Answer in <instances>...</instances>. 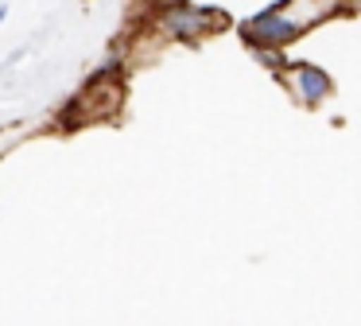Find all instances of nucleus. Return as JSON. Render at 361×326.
I'll use <instances>...</instances> for the list:
<instances>
[{"instance_id": "2", "label": "nucleus", "mask_w": 361, "mask_h": 326, "mask_svg": "<svg viewBox=\"0 0 361 326\" xmlns=\"http://www.w3.org/2000/svg\"><path fill=\"white\" fill-rule=\"evenodd\" d=\"M280 74H283V82H288L291 97H295L299 105H307V109L322 105V101L334 93L330 74L322 66H314V62H280Z\"/></svg>"}, {"instance_id": "3", "label": "nucleus", "mask_w": 361, "mask_h": 326, "mask_svg": "<svg viewBox=\"0 0 361 326\" xmlns=\"http://www.w3.org/2000/svg\"><path fill=\"white\" fill-rule=\"evenodd\" d=\"M345 8H350V12H361V0H345Z\"/></svg>"}, {"instance_id": "1", "label": "nucleus", "mask_w": 361, "mask_h": 326, "mask_svg": "<svg viewBox=\"0 0 361 326\" xmlns=\"http://www.w3.org/2000/svg\"><path fill=\"white\" fill-rule=\"evenodd\" d=\"M342 8H345V0H280V4L249 16V20L241 23V39L257 54L288 51L299 35H307L311 28L326 23L330 16H338Z\"/></svg>"}]
</instances>
